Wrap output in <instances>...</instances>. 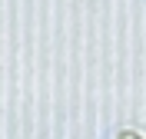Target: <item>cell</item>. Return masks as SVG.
<instances>
[{"label": "cell", "mask_w": 146, "mask_h": 139, "mask_svg": "<svg viewBox=\"0 0 146 139\" xmlns=\"http://www.w3.org/2000/svg\"><path fill=\"white\" fill-rule=\"evenodd\" d=\"M113 139H146V136H143V132H136V129H119Z\"/></svg>", "instance_id": "cell-1"}]
</instances>
